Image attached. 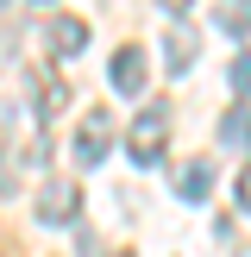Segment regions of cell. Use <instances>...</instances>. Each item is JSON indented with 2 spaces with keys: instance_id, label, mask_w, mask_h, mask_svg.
<instances>
[{
  "instance_id": "cell-1",
  "label": "cell",
  "mask_w": 251,
  "mask_h": 257,
  "mask_svg": "<svg viewBox=\"0 0 251 257\" xmlns=\"http://www.w3.org/2000/svg\"><path fill=\"white\" fill-rule=\"evenodd\" d=\"M163 145H170V107H138L126 125V157L151 170V163H163Z\"/></svg>"
},
{
  "instance_id": "cell-2",
  "label": "cell",
  "mask_w": 251,
  "mask_h": 257,
  "mask_svg": "<svg viewBox=\"0 0 251 257\" xmlns=\"http://www.w3.org/2000/svg\"><path fill=\"white\" fill-rule=\"evenodd\" d=\"M38 220L44 226H75L82 220V188H75V176H50L44 188H38Z\"/></svg>"
},
{
  "instance_id": "cell-3",
  "label": "cell",
  "mask_w": 251,
  "mask_h": 257,
  "mask_svg": "<svg viewBox=\"0 0 251 257\" xmlns=\"http://www.w3.org/2000/svg\"><path fill=\"white\" fill-rule=\"evenodd\" d=\"M107 151H113V113H107V107H88L82 125H75V170L107 163Z\"/></svg>"
},
{
  "instance_id": "cell-4",
  "label": "cell",
  "mask_w": 251,
  "mask_h": 257,
  "mask_svg": "<svg viewBox=\"0 0 251 257\" xmlns=\"http://www.w3.org/2000/svg\"><path fill=\"white\" fill-rule=\"evenodd\" d=\"M44 44H50V57H57V63L82 57V50H88V19H75V13H57V19L44 25Z\"/></svg>"
},
{
  "instance_id": "cell-5",
  "label": "cell",
  "mask_w": 251,
  "mask_h": 257,
  "mask_svg": "<svg viewBox=\"0 0 251 257\" xmlns=\"http://www.w3.org/2000/svg\"><path fill=\"white\" fill-rule=\"evenodd\" d=\"M145 50H138V44H119V50H113V63H107V82L113 88H119V94L126 100H132V94H145Z\"/></svg>"
},
{
  "instance_id": "cell-6",
  "label": "cell",
  "mask_w": 251,
  "mask_h": 257,
  "mask_svg": "<svg viewBox=\"0 0 251 257\" xmlns=\"http://www.w3.org/2000/svg\"><path fill=\"white\" fill-rule=\"evenodd\" d=\"M207 188H213V163H207V157H188L182 170H176V195H182L188 207H201Z\"/></svg>"
},
{
  "instance_id": "cell-7",
  "label": "cell",
  "mask_w": 251,
  "mask_h": 257,
  "mask_svg": "<svg viewBox=\"0 0 251 257\" xmlns=\"http://www.w3.org/2000/svg\"><path fill=\"white\" fill-rule=\"evenodd\" d=\"M163 63H170V75L195 69V32H188L182 19H170V38H163Z\"/></svg>"
},
{
  "instance_id": "cell-8",
  "label": "cell",
  "mask_w": 251,
  "mask_h": 257,
  "mask_svg": "<svg viewBox=\"0 0 251 257\" xmlns=\"http://www.w3.org/2000/svg\"><path fill=\"white\" fill-rule=\"evenodd\" d=\"M220 145H226V151H251V107H245V100H238V107H226Z\"/></svg>"
},
{
  "instance_id": "cell-9",
  "label": "cell",
  "mask_w": 251,
  "mask_h": 257,
  "mask_svg": "<svg viewBox=\"0 0 251 257\" xmlns=\"http://www.w3.org/2000/svg\"><path fill=\"white\" fill-rule=\"evenodd\" d=\"M213 25L226 38H245L251 32V0H232V7H213Z\"/></svg>"
},
{
  "instance_id": "cell-10",
  "label": "cell",
  "mask_w": 251,
  "mask_h": 257,
  "mask_svg": "<svg viewBox=\"0 0 251 257\" xmlns=\"http://www.w3.org/2000/svg\"><path fill=\"white\" fill-rule=\"evenodd\" d=\"M63 107H69V88H63V82H44V88H38V119H57Z\"/></svg>"
},
{
  "instance_id": "cell-11",
  "label": "cell",
  "mask_w": 251,
  "mask_h": 257,
  "mask_svg": "<svg viewBox=\"0 0 251 257\" xmlns=\"http://www.w3.org/2000/svg\"><path fill=\"white\" fill-rule=\"evenodd\" d=\"M232 94L251 107V50H238V57H232Z\"/></svg>"
},
{
  "instance_id": "cell-12",
  "label": "cell",
  "mask_w": 251,
  "mask_h": 257,
  "mask_svg": "<svg viewBox=\"0 0 251 257\" xmlns=\"http://www.w3.org/2000/svg\"><path fill=\"white\" fill-rule=\"evenodd\" d=\"M232 195H238V207L251 213V163H245V170H238V182H232Z\"/></svg>"
},
{
  "instance_id": "cell-13",
  "label": "cell",
  "mask_w": 251,
  "mask_h": 257,
  "mask_svg": "<svg viewBox=\"0 0 251 257\" xmlns=\"http://www.w3.org/2000/svg\"><path fill=\"white\" fill-rule=\"evenodd\" d=\"M107 257H132V251H107Z\"/></svg>"
}]
</instances>
